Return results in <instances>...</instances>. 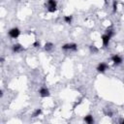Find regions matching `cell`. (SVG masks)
Here are the masks:
<instances>
[{
	"label": "cell",
	"instance_id": "cell-1",
	"mask_svg": "<svg viewBox=\"0 0 124 124\" xmlns=\"http://www.w3.org/2000/svg\"><path fill=\"white\" fill-rule=\"evenodd\" d=\"M57 10L56 0H47V11L49 13H54Z\"/></svg>",
	"mask_w": 124,
	"mask_h": 124
},
{
	"label": "cell",
	"instance_id": "cell-2",
	"mask_svg": "<svg viewBox=\"0 0 124 124\" xmlns=\"http://www.w3.org/2000/svg\"><path fill=\"white\" fill-rule=\"evenodd\" d=\"M62 49L64 50H74L76 51L78 49V45L75 43H69V44H65L62 46Z\"/></svg>",
	"mask_w": 124,
	"mask_h": 124
},
{
	"label": "cell",
	"instance_id": "cell-3",
	"mask_svg": "<svg viewBox=\"0 0 124 124\" xmlns=\"http://www.w3.org/2000/svg\"><path fill=\"white\" fill-rule=\"evenodd\" d=\"M8 34H9V36H10L11 38H13V39H16V38H17V37L19 36V34H20V31H19V29H18V28H16V27H14V28H12V29H10V30H9Z\"/></svg>",
	"mask_w": 124,
	"mask_h": 124
},
{
	"label": "cell",
	"instance_id": "cell-4",
	"mask_svg": "<svg viewBox=\"0 0 124 124\" xmlns=\"http://www.w3.org/2000/svg\"><path fill=\"white\" fill-rule=\"evenodd\" d=\"M111 61L113 62L114 65H120L123 60H122V57L121 56H119L118 54H114V55L111 56Z\"/></svg>",
	"mask_w": 124,
	"mask_h": 124
},
{
	"label": "cell",
	"instance_id": "cell-5",
	"mask_svg": "<svg viewBox=\"0 0 124 124\" xmlns=\"http://www.w3.org/2000/svg\"><path fill=\"white\" fill-rule=\"evenodd\" d=\"M108 64L107 63H104V62H102V63H100L98 66H97V71L99 72V73H105L107 70H108Z\"/></svg>",
	"mask_w": 124,
	"mask_h": 124
},
{
	"label": "cell",
	"instance_id": "cell-6",
	"mask_svg": "<svg viewBox=\"0 0 124 124\" xmlns=\"http://www.w3.org/2000/svg\"><path fill=\"white\" fill-rule=\"evenodd\" d=\"M39 94H40V96L43 97V98L48 97V96H49V90H48L46 87H42V88L39 90Z\"/></svg>",
	"mask_w": 124,
	"mask_h": 124
},
{
	"label": "cell",
	"instance_id": "cell-7",
	"mask_svg": "<svg viewBox=\"0 0 124 124\" xmlns=\"http://www.w3.org/2000/svg\"><path fill=\"white\" fill-rule=\"evenodd\" d=\"M110 39H111V37H109L107 33L104 34V35L102 36V43H103V46H107L108 45Z\"/></svg>",
	"mask_w": 124,
	"mask_h": 124
},
{
	"label": "cell",
	"instance_id": "cell-8",
	"mask_svg": "<svg viewBox=\"0 0 124 124\" xmlns=\"http://www.w3.org/2000/svg\"><path fill=\"white\" fill-rule=\"evenodd\" d=\"M23 50V46L20 44H16L13 46V51L14 52H20Z\"/></svg>",
	"mask_w": 124,
	"mask_h": 124
},
{
	"label": "cell",
	"instance_id": "cell-9",
	"mask_svg": "<svg viewBox=\"0 0 124 124\" xmlns=\"http://www.w3.org/2000/svg\"><path fill=\"white\" fill-rule=\"evenodd\" d=\"M84 121H85L86 123H88V124H92V123L94 122L93 116H92V115H90V114H88V115L84 116Z\"/></svg>",
	"mask_w": 124,
	"mask_h": 124
},
{
	"label": "cell",
	"instance_id": "cell-10",
	"mask_svg": "<svg viewBox=\"0 0 124 124\" xmlns=\"http://www.w3.org/2000/svg\"><path fill=\"white\" fill-rule=\"evenodd\" d=\"M53 44L52 43H46V45H45V46H44V48L46 50V51H49V50H51L52 48H53Z\"/></svg>",
	"mask_w": 124,
	"mask_h": 124
},
{
	"label": "cell",
	"instance_id": "cell-11",
	"mask_svg": "<svg viewBox=\"0 0 124 124\" xmlns=\"http://www.w3.org/2000/svg\"><path fill=\"white\" fill-rule=\"evenodd\" d=\"M72 20H73V16H64V21L68 24H71L72 23Z\"/></svg>",
	"mask_w": 124,
	"mask_h": 124
},
{
	"label": "cell",
	"instance_id": "cell-12",
	"mask_svg": "<svg viewBox=\"0 0 124 124\" xmlns=\"http://www.w3.org/2000/svg\"><path fill=\"white\" fill-rule=\"evenodd\" d=\"M41 113H42V109H41V108H37V109L33 112V115H32V116H33V117H37V116H39Z\"/></svg>",
	"mask_w": 124,
	"mask_h": 124
},
{
	"label": "cell",
	"instance_id": "cell-13",
	"mask_svg": "<svg viewBox=\"0 0 124 124\" xmlns=\"http://www.w3.org/2000/svg\"><path fill=\"white\" fill-rule=\"evenodd\" d=\"M116 10H117V1L113 0V2H112V11H113V13H115Z\"/></svg>",
	"mask_w": 124,
	"mask_h": 124
},
{
	"label": "cell",
	"instance_id": "cell-14",
	"mask_svg": "<svg viewBox=\"0 0 124 124\" xmlns=\"http://www.w3.org/2000/svg\"><path fill=\"white\" fill-rule=\"evenodd\" d=\"M90 51L91 52H93V53H96V52H98V48L95 46H90Z\"/></svg>",
	"mask_w": 124,
	"mask_h": 124
},
{
	"label": "cell",
	"instance_id": "cell-15",
	"mask_svg": "<svg viewBox=\"0 0 124 124\" xmlns=\"http://www.w3.org/2000/svg\"><path fill=\"white\" fill-rule=\"evenodd\" d=\"M33 46H34L35 47H39V46H40V43H39V42H35V43L33 44Z\"/></svg>",
	"mask_w": 124,
	"mask_h": 124
},
{
	"label": "cell",
	"instance_id": "cell-16",
	"mask_svg": "<svg viewBox=\"0 0 124 124\" xmlns=\"http://www.w3.org/2000/svg\"><path fill=\"white\" fill-rule=\"evenodd\" d=\"M121 123H122V124H124V119H123V120L121 121Z\"/></svg>",
	"mask_w": 124,
	"mask_h": 124
}]
</instances>
